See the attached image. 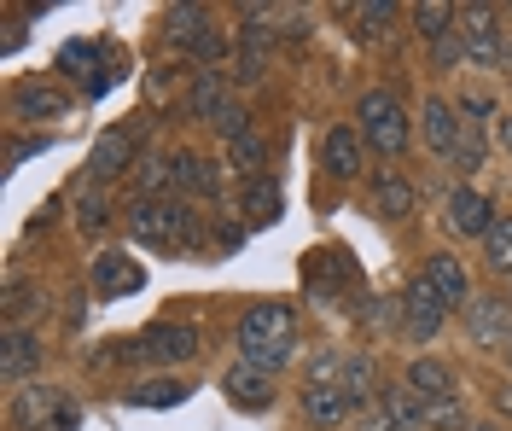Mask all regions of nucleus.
<instances>
[{
	"label": "nucleus",
	"instance_id": "nucleus-1",
	"mask_svg": "<svg viewBox=\"0 0 512 431\" xmlns=\"http://www.w3.org/2000/svg\"><path fill=\"white\" fill-rule=\"evenodd\" d=\"M297 350V321H291V303H256L239 321V362L262 367V373H280Z\"/></svg>",
	"mask_w": 512,
	"mask_h": 431
},
{
	"label": "nucleus",
	"instance_id": "nucleus-25",
	"mask_svg": "<svg viewBox=\"0 0 512 431\" xmlns=\"http://www.w3.org/2000/svg\"><path fill=\"white\" fill-rule=\"evenodd\" d=\"M175 193H216V169L192 152H175Z\"/></svg>",
	"mask_w": 512,
	"mask_h": 431
},
{
	"label": "nucleus",
	"instance_id": "nucleus-17",
	"mask_svg": "<svg viewBox=\"0 0 512 431\" xmlns=\"http://www.w3.org/2000/svg\"><path fill=\"white\" fill-rule=\"evenodd\" d=\"M419 117H425V146H431L437 158H454V152H460V117H454L443 100H425Z\"/></svg>",
	"mask_w": 512,
	"mask_h": 431
},
{
	"label": "nucleus",
	"instance_id": "nucleus-21",
	"mask_svg": "<svg viewBox=\"0 0 512 431\" xmlns=\"http://www.w3.org/2000/svg\"><path fill=\"white\" fill-rule=\"evenodd\" d=\"M373 204H379V216H390V222L408 216L414 210V181H402L396 169H384L379 181H373Z\"/></svg>",
	"mask_w": 512,
	"mask_h": 431
},
{
	"label": "nucleus",
	"instance_id": "nucleus-42",
	"mask_svg": "<svg viewBox=\"0 0 512 431\" xmlns=\"http://www.w3.org/2000/svg\"><path fill=\"white\" fill-rule=\"evenodd\" d=\"M507 356H512V338H507Z\"/></svg>",
	"mask_w": 512,
	"mask_h": 431
},
{
	"label": "nucleus",
	"instance_id": "nucleus-2",
	"mask_svg": "<svg viewBox=\"0 0 512 431\" xmlns=\"http://www.w3.org/2000/svg\"><path fill=\"white\" fill-rule=\"evenodd\" d=\"M128 228L140 245H187L198 251V210H187L181 199H140L128 210Z\"/></svg>",
	"mask_w": 512,
	"mask_h": 431
},
{
	"label": "nucleus",
	"instance_id": "nucleus-18",
	"mask_svg": "<svg viewBox=\"0 0 512 431\" xmlns=\"http://www.w3.org/2000/svg\"><path fill=\"white\" fill-rule=\"evenodd\" d=\"M344 414H350L344 385H303V420L309 426H338Z\"/></svg>",
	"mask_w": 512,
	"mask_h": 431
},
{
	"label": "nucleus",
	"instance_id": "nucleus-4",
	"mask_svg": "<svg viewBox=\"0 0 512 431\" xmlns=\"http://www.w3.org/2000/svg\"><path fill=\"white\" fill-rule=\"evenodd\" d=\"M454 30L466 41V59L472 65H507V30H501V18H495V6H460L454 12Z\"/></svg>",
	"mask_w": 512,
	"mask_h": 431
},
{
	"label": "nucleus",
	"instance_id": "nucleus-26",
	"mask_svg": "<svg viewBox=\"0 0 512 431\" xmlns=\"http://www.w3.org/2000/svg\"><path fill=\"white\" fill-rule=\"evenodd\" d=\"M274 216H280V187H274V181H251V187H245V222H251V228H268Z\"/></svg>",
	"mask_w": 512,
	"mask_h": 431
},
{
	"label": "nucleus",
	"instance_id": "nucleus-22",
	"mask_svg": "<svg viewBox=\"0 0 512 431\" xmlns=\"http://www.w3.org/2000/svg\"><path fill=\"white\" fill-rule=\"evenodd\" d=\"M326 169H332L338 181H350L355 169H361V134L355 129H332L326 134Z\"/></svg>",
	"mask_w": 512,
	"mask_h": 431
},
{
	"label": "nucleus",
	"instance_id": "nucleus-43",
	"mask_svg": "<svg viewBox=\"0 0 512 431\" xmlns=\"http://www.w3.org/2000/svg\"><path fill=\"white\" fill-rule=\"evenodd\" d=\"M478 431H495V426H478Z\"/></svg>",
	"mask_w": 512,
	"mask_h": 431
},
{
	"label": "nucleus",
	"instance_id": "nucleus-27",
	"mask_svg": "<svg viewBox=\"0 0 512 431\" xmlns=\"http://www.w3.org/2000/svg\"><path fill=\"white\" fill-rule=\"evenodd\" d=\"M128 402L134 408H175V402H187V385L181 379H152V385H134Z\"/></svg>",
	"mask_w": 512,
	"mask_h": 431
},
{
	"label": "nucleus",
	"instance_id": "nucleus-31",
	"mask_svg": "<svg viewBox=\"0 0 512 431\" xmlns=\"http://www.w3.org/2000/svg\"><path fill=\"white\" fill-rule=\"evenodd\" d=\"M140 187H146V199L175 193V152H169V158H152V164L140 169Z\"/></svg>",
	"mask_w": 512,
	"mask_h": 431
},
{
	"label": "nucleus",
	"instance_id": "nucleus-41",
	"mask_svg": "<svg viewBox=\"0 0 512 431\" xmlns=\"http://www.w3.org/2000/svg\"><path fill=\"white\" fill-rule=\"evenodd\" d=\"M495 402H501V414H512V385H507V391H501Z\"/></svg>",
	"mask_w": 512,
	"mask_h": 431
},
{
	"label": "nucleus",
	"instance_id": "nucleus-23",
	"mask_svg": "<svg viewBox=\"0 0 512 431\" xmlns=\"http://www.w3.org/2000/svg\"><path fill=\"white\" fill-rule=\"evenodd\" d=\"M379 402H384V414L396 420L402 431H419L425 426V397H414L408 385H396V391H379Z\"/></svg>",
	"mask_w": 512,
	"mask_h": 431
},
{
	"label": "nucleus",
	"instance_id": "nucleus-7",
	"mask_svg": "<svg viewBox=\"0 0 512 431\" xmlns=\"http://www.w3.org/2000/svg\"><path fill=\"white\" fill-rule=\"evenodd\" d=\"M443 315H448V303L431 292V280H425V274H414V280H408V292H402V332H408L414 344H425V338H437V332H443Z\"/></svg>",
	"mask_w": 512,
	"mask_h": 431
},
{
	"label": "nucleus",
	"instance_id": "nucleus-30",
	"mask_svg": "<svg viewBox=\"0 0 512 431\" xmlns=\"http://www.w3.org/2000/svg\"><path fill=\"white\" fill-rule=\"evenodd\" d=\"M483 251H489V268L512 274V216H495V228L483 233Z\"/></svg>",
	"mask_w": 512,
	"mask_h": 431
},
{
	"label": "nucleus",
	"instance_id": "nucleus-35",
	"mask_svg": "<svg viewBox=\"0 0 512 431\" xmlns=\"http://www.w3.org/2000/svg\"><path fill=\"white\" fill-rule=\"evenodd\" d=\"M390 18H396V6H384V0L379 6H367V12H361V35H379Z\"/></svg>",
	"mask_w": 512,
	"mask_h": 431
},
{
	"label": "nucleus",
	"instance_id": "nucleus-19",
	"mask_svg": "<svg viewBox=\"0 0 512 431\" xmlns=\"http://www.w3.org/2000/svg\"><path fill=\"white\" fill-rule=\"evenodd\" d=\"M128 158H134V134L128 129H111V134H99V146H94V158H88V169H94V181H111V175H123Z\"/></svg>",
	"mask_w": 512,
	"mask_h": 431
},
{
	"label": "nucleus",
	"instance_id": "nucleus-10",
	"mask_svg": "<svg viewBox=\"0 0 512 431\" xmlns=\"http://www.w3.org/2000/svg\"><path fill=\"white\" fill-rule=\"evenodd\" d=\"M222 391L233 397V408H245V414H262L268 402H274V373H262L251 362H233L222 373Z\"/></svg>",
	"mask_w": 512,
	"mask_h": 431
},
{
	"label": "nucleus",
	"instance_id": "nucleus-6",
	"mask_svg": "<svg viewBox=\"0 0 512 431\" xmlns=\"http://www.w3.org/2000/svg\"><path fill=\"white\" fill-rule=\"evenodd\" d=\"M187 105L204 117V123H216L227 140H239V134H245V111H239V105L222 94V76H216V70H198V82H192Z\"/></svg>",
	"mask_w": 512,
	"mask_h": 431
},
{
	"label": "nucleus",
	"instance_id": "nucleus-20",
	"mask_svg": "<svg viewBox=\"0 0 512 431\" xmlns=\"http://www.w3.org/2000/svg\"><path fill=\"white\" fill-rule=\"evenodd\" d=\"M35 362H41V338L24 327H12L6 332V356H0V379H24Z\"/></svg>",
	"mask_w": 512,
	"mask_h": 431
},
{
	"label": "nucleus",
	"instance_id": "nucleus-32",
	"mask_svg": "<svg viewBox=\"0 0 512 431\" xmlns=\"http://www.w3.org/2000/svg\"><path fill=\"white\" fill-rule=\"evenodd\" d=\"M227 158H233V169H239V175H251V181H256V169H262V140H256V134L227 140Z\"/></svg>",
	"mask_w": 512,
	"mask_h": 431
},
{
	"label": "nucleus",
	"instance_id": "nucleus-28",
	"mask_svg": "<svg viewBox=\"0 0 512 431\" xmlns=\"http://www.w3.org/2000/svg\"><path fill=\"white\" fill-rule=\"evenodd\" d=\"M425 426H431V431H460V426H466V397H460V391L431 397V402H425Z\"/></svg>",
	"mask_w": 512,
	"mask_h": 431
},
{
	"label": "nucleus",
	"instance_id": "nucleus-24",
	"mask_svg": "<svg viewBox=\"0 0 512 431\" xmlns=\"http://www.w3.org/2000/svg\"><path fill=\"white\" fill-rule=\"evenodd\" d=\"M408 391H414V397H448V391H454V373H448L443 362H414L408 367Z\"/></svg>",
	"mask_w": 512,
	"mask_h": 431
},
{
	"label": "nucleus",
	"instance_id": "nucleus-15",
	"mask_svg": "<svg viewBox=\"0 0 512 431\" xmlns=\"http://www.w3.org/2000/svg\"><path fill=\"white\" fill-rule=\"evenodd\" d=\"M448 228H454V233H489V228H495L489 199L472 193V187H454V193H448Z\"/></svg>",
	"mask_w": 512,
	"mask_h": 431
},
{
	"label": "nucleus",
	"instance_id": "nucleus-38",
	"mask_svg": "<svg viewBox=\"0 0 512 431\" xmlns=\"http://www.w3.org/2000/svg\"><path fill=\"white\" fill-rule=\"evenodd\" d=\"M24 309H35V286H12V292H6V315L18 321Z\"/></svg>",
	"mask_w": 512,
	"mask_h": 431
},
{
	"label": "nucleus",
	"instance_id": "nucleus-34",
	"mask_svg": "<svg viewBox=\"0 0 512 431\" xmlns=\"http://www.w3.org/2000/svg\"><path fill=\"white\" fill-rule=\"evenodd\" d=\"M105 222H111L105 199H99V193H82V204H76V228H82V233H99Z\"/></svg>",
	"mask_w": 512,
	"mask_h": 431
},
{
	"label": "nucleus",
	"instance_id": "nucleus-37",
	"mask_svg": "<svg viewBox=\"0 0 512 431\" xmlns=\"http://www.w3.org/2000/svg\"><path fill=\"white\" fill-rule=\"evenodd\" d=\"M460 59H466V41H460V30H454V35L437 41V65H460Z\"/></svg>",
	"mask_w": 512,
	"mask_h": 431
},
{
	"label": "nucleus",
	"instance_id": "nucleus-36",
	"mask_svg": "<svg viewBox=\"0 0 512 431\" xmlns=\"http://www.w3.org/2000/svg\"><path fill=\"white\" fill-rule=\"evenodd\" d=\"M361 431H402V426L384 414V402H373V408H361Z\"/></svg>",
	"mask_w": 512,
	"mask_h": 431
},
{
	"label": "nucleus",
	"instance_id": "nucleus-33",
	"mask_svg": "<svg viewBox=\"0 0 512 431\" xmlns=\"http://www.w3.org/2000/svg\"><path fill=\"white\" fill-rule=\"evenodd\" d=\"M454 164L460 169L483 164V123H472V117H460V152H454Z\"/></svg>",
	"mask_w": 512,
	"mask_h": 431
},
{
	"label": "nucleus",
	"instance_id": "nucleus-5",
	"mask_svg": "<svg viewBox=\"0 0 512 431\" xmlns=\"http://www.w3.org/2000/svg\"><path fill=\"white\" fill-rule=\"evenodd\" d=\"M12 414H18V426H30V431H76V420H82V414H76V397L47 391V385H41V391H24Z\"/></svg>",
	"mask_w": 512,
	"mask_h": 431
},
{
	"label": "nucleus",
	"instance_id": "nucleus-14",
	"mask_svg": "<svg viewBox=\"0 0 512 431\" xmlns=\"http://www.w3.org/2000/svg\"><path fill=\"white\" fill-rule=\"evenodd\" d=\"M70 111V100H64L59 88H47V82H18L12 88V117H64Z\"/></svg>",
	"mask_w": 512,
	"mask_h": 431
},
{
	"label": "nucleus",
	"instance_id": "nucleus-16",
	"mask_svg": "<svg viewBox=\"0 0 512 431\" xmlns=\"http://www.w3.org/2000/svg\"><path fill=\"white\" fill-rule=\"evenodd\" d=\"M373 379H379V367H373V356H367V350H350V356H344V373H338V385H344V397H350V408H373V402H379V391H373Z\"/></svg>",
	"mask_w": 512,
	"mask_h": 431
},
{
	"label": "nucleus",
	"instance_id": "nucleus-11",
	"mask_svg": "<svg viewBox=\"0 0 512 431\" xmlns=\"http://www.w3.org/2000/svg\"><path fill=\"white\" fill-rule=\"evenodd\" d=\"M169 41H175V47H187V53H198V59H222V53H227V41L204 24V12H198V6L169 12Z\"/></svg>",
	"mask_w": 512,
	"mask_h": 431
},
{
	"label": "nucleus",
	"instance_id": "nucleus-3",
	"mask_svg": "<svg viewBox=\"0 0 512 431\" xmlns=\"http://www.w3.org/2000/svg\"><path fill=\"white\" fill-rule=\"evenodd\" d=\"M355 117H361V134H367L373 152H384V158H402V152H408V111H402L396 94L367 88L361 105H355Z\"/></svg>",
	"mask_w": 512,
	"mask_h": 431
},
{
	"label": "nucleus",
	"instance_id": "nucleus-13",
	"mask_svg": "<svg viewBox=\"0 0 512 431\" xmlns=\"http://www.w3.org/2000/svg\"><path fill=\"white\" fill-rule=\"evenodd\" d=\"M425 280H431V292L448 303V309H460V303H472V280H466V268L460 257H431V263L419 268Z\"/></svg>",
	"mask_w": 512,
	"mask_h": 431
},
{
	"label": "nucleus",
	"instance_id": "nucleus-29",
	"mask_svg": "<svg viewBox=\"0 0 512 431\" xmlns=\"http://www.w3.org/2000/svg\"><path fill=\"white\" fill-rule=\"evenodd\" d=\"M454 12L460 6H443V0H425V6H414V24L425 41H443V35H454Z\"/></svg>",
	"mask_w": 512,
	"mask_h": 431
},
{
	"label": "nucleus",
	"instance_id": "nucleus-39",
	"mask_svg": "<svg viewBox=\"0 0 512 431\" xmlns=\"http://www.w3.org/2000/svg\"><path fill=\"white\" fill-rule=\"evenodd\" d=\"M41 146H47V134H35V140H18L6 158H12V164H24V158H30V152H41Z\"/></svg>",
	"mask_w": 512,
	"mask_h": 431
},
{
	"label": "nucleus",
	"instance_id": "nucleus-12",
	"mask_svg": "<svg viewBox=\"0 0 512 431\" xmlns=\"http://www.w3.org/2000/svg\"><path fill=\"white\" fill-rule=\"evenodd\" d=\"M146 286V268L134 263V257H123V251H105L94 263V292L99 298H123V292H140Z\"/></svg>",
	"mask_w": 512,
	"mask_h": 431
},
{
	"label": "nucleus",
	"instance_id": "nucleus-8",
	"mask_svg": "<svg viewBox=\"0 0 512 431\" xmlns=\"http://www.w3.org/2000/svg\"><path fill=\"white\" fill-rule=\"evenodd\" d=\"M134 350H140V362H152V367H175L187 356H198V332L175 327V321H158V327H146L134 338Z\"/></svg>",
	"mask_w": 512,
	"mask_h": 431
},
{
	"label": "nucleus",
	"instance_id": "nucleus-9",
	"mask_svg": "<svg viewBox=\"0 0 512 431\" xmlns=\"http://www.w3.org/2000/svg\"><path fill=\"white\" fill-rule=\"evenodd\" d=\"M466 327L483 350H507L512 338V303L507 298H472L466 303Z\"/></svg>",
	"mask_w": 512,
	"mask_h": 431
},
{
	"label": "nucleus",
	"instance_id": "nucleus-40",
	"mask_svg": "<svg viewBox=\"0 0 512 431\" xmlns=\"http://www.w3.org/2000/svg\"><path fill=\"white\" fill-rule=\"evenodd\" d=\"M501 146H507V152H512V111H507V117H501Z\"/></svg>",
	"mask_w": 512,
	"mask_h": 431
}]
</instances>
